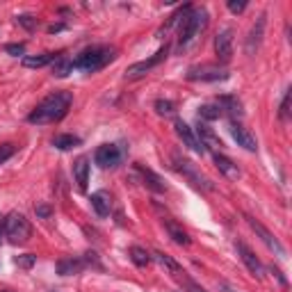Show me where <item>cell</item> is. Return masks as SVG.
<instances>
[{
	"label": "cell",
	"instance_id": "4",
	"mask_svg": "<svg viewBox=\"0 0 292 292\" xmlns=\"http://www.w3.org/2000/svg\"><path fill=\"white\" fill-rule=\"evenodd\" d=\"M3 228H5V235L10 238L12 244H25L32 235L30 222H28L25 215H21V213H12L10 217L3 222Z\"/></svg>",
	"mask_w": 292,
	"mask_h": 292
},
{
	"label": "cell",
	"instance_id": "3",
	"mask_svg": "<svg viewBox=\"0 0 292 292\" xmlns=\"http://www.w3.org/2000/svg\"><path fill=\"white\" fill-rule=\"evenodd\" d=\"M208 23V12L206 10H192L180 23V32H178V48H185L194 41V37L206 28Z\"/></svg>",
	"mask_w": 292,
	"mask_h": 292
},
{
	"label": "cell",
	"instance_id": "30",
	"mask_svg": "<svg viewBox=\"0 0 292 292\" xmlns=\"http://www.w3.org/2000/svg\"><path fill=\"white\" fill-rule=\"evenodd\" d=\"M173 110H176V105H173L171 101H164V99L155 101V112L162 114V117H169V114H173Z\"/></svg>",
	"mask_w": 292,
	"mask_h": 292
},
{
	"label": "cell",
	"instance_id": "10",
	"mask_svg": "<svg viewBox=\"0 0 292 292\" xmlns=\"http://www.w3.org/2000/svg\"><path fill=\"white\" fill-rule=\"evenodd\" d=\"M173 128H176V135H178L180 142H183L187 149H192L197 155L206 153V149H203V144L199 142V137H197V133H194V128H189V126L185 124L183 119H176V121H173Z\"/></svg>",
	"mask_w": 292,
	"mask_h": 292
},
{
	"label": "cell",
	"instance_id": "27",
	"mask_svg": "<svg viewBox=\"0 0 292 292\" xmlns=\"http://www.w3.org/2000/svg\"><path fill=\"white\" fill-rule=\"evenodd\" d=\"M128 253H130V260H133L137 267H146V265L151 262V253L142 247H130Z\"/></svg>",
	"mask_w": 292,
	"mask_h": 292
},
{
	"label": "cell",
	"instance_id": "2",
	"mask_svg": "<svg viewBox=\"0 0 292 292\" xmlns=\"http://www.w3.org/2000/svg\"><path fill=\"white\" fill-rule=\"evenodd\" d=\"M114 57H117V48L112 46H91L73 60V69H80L84 73H96L103 66H108Z\"/></svg>",
	"mask_w": 292,
	"mask_h": 292
},
{
	"label": "cell",
	"instance_id": "20",
	"mask_svg": "<svg viewBox=\"0 0 292 292\" xmlns=\"http://www.w3.org/2000/svg\"><path fill=\"white\" fill-rule=\"evenodd\" d=\"M89 201H91V208L96 210V215H99V217H108L110 210H112V197H110V192H105V189L94 192Z\"/></svg>",
	"mask_w": 292,
	"mask_h": 292
},
{
	"label": "cell",
	"instance_id": "13",
	"mask_svg": "<svg viewBox=\"0 0 292 292\" xmlns=\"http://www.w3.org/2000/svg\"><path fill=\"white\" fill-rule=\"evenodd\" d=\"M231 135H233V139L238 142V146H242L244 151H251V153L258 151V142H256V137H253V133L244 128L242 124L231 121Z\"/></svg>",
	"mask_w": 292,
	"mask_h": 292
},
{
	"label": "cell",
	"instance_id": "24",
	"mask_svg": "<svg viewBox=\"0 0 292 292\" xmlns=\"http://www.w3.org/2000/svg\"><path fill=\"white\" fill-rule=\"evenodd\" d=\"M151 258H155V260L160 262V265H162L164 269H167V272H171V274H176V276H178V274H183V267H180L178 262L173 260L171 256H167V253H162V251H155L153 256Z\"/></svg>",
	"mask_w": 292,
	"mask_h": 292
},
{
	"label": "cell",
	"instance_id": "9",
	"mask_svg": "<svg viewBox=\"0 0 292 292\" xmlns=\"http://www.w3.org/2000/svg\"><path fill=\"white\" fill-rule=\"evenodd\" d=\"M247 224H249V226H251V231L256 233L258 238H260L262 242H265V247H267V249H272V251L276 253V256H285V247H283V244L278 242V240L274 238L272 233H269L267 228L262 226V224L258 222V219H253V217H249V215H247Z\"/></svg>",
	"mask_w": 292,
	"mask_h": 292
},
{
	"label": "cell",
	"instance_id": "38",
	"mask_svg": "<svg viewBox=\"0 0 292 292\" xmlns=\"http://www.w3.org/2000/svg\"><path fill=\"white\" fill-rule=\"evenodd\" d=\"M272 272H274V276H276V278H278V281H281V285H283V287H285V285H287V278H285V276H283V274H281V269L272 267Z\"/></svg>",
	"mask_w": 292,
	"mask_h": 292
},
{
	"label": "cell",
	"instance_id": "18",
	"mask_svg": "<svg viewBox=\"0 0 292 292\" xmlns=\"http://www.w3.org/2000/svg\"><path fill=\"white\" fill-rule=\"evenodd\" d=\"M217 108L222 110V114L224 112L231 114L233 121H235V119H242V114H244L242 101H240L238 96H219V99H217Z\"/></svg>",
	"mask_w": 292,
	"mask_h": 292
},
{
	"label": "cell",
	"instance_id": "40",
	"mask_svg": "<svg viewBox=\"0 0 292 292\" xmlns=\"http://www.w3.org/2000/svg\"><path fill=\"white\" fill-rule=\"evenodd\" d=\"M60 30H64V25H50V28H48L50 35H55V32H60Z\"/></svg>",
	"mask_w": 292,
	"mask_h": 292
},
{
	"label": "cell",
	"instance_id": "11",
	"mask_svg": "<svg viewBox=\"0 0 292 292\" xmlns=\"http://www.w3.org/2000/svg\"><path fill=\"white\" fill-rule=\"evenodd\" d=\"M215 55H217L219 62H231L233 57V30L231 28H224L217 32L215 37Z\"/></svg>",
	"mask_w": 292,
	"mask_h": 292
},
{
	"label": "cell",
	"instance_id": "31",
	"mask_svg": "<svg viewBox=\"0 0 292 292\" xmlns=\"http://www.w3.org/2000/svg\"><path fill=\"white\" fill-rule=\"evenodd\" d=\"M290 99H292V89H287L281 101V110H278V119L281 121H287V117H290Z\"/></svg>",
	"mask_w": 292,
	"mask_h": 292
},
{
	"label": "cell",
	"instance_id": "41",
	"mask_svg": "<svg viewBox=\"0 0 292 292\" xmlns=\"http://www.w3.org/2000/svg\"><path fill=\"white\" fill-rule=\"evenodd\" d=\"M3 233H5V228H3V224H0V240H3Z\"/></svg>",
	"mask_w": 292,
	"mask_h": 292
},
{
	"label": "cell",
	"instance_id": "14",
	"mask_svg": "<svg viewBox=\"0 0 292 292\" xmlns=\"http://www.w3.org/2000/svg\"><path fill=\"white\" fill-rule=\"evenodd\" d=\"M265 25H267V14H260L256 19V23L251 25V30H249V37H247V55H253L258 50L262 41V35H265Z\"/></svg>",
	"mask_w": 292,
	"mask_h": 292
},
{
	"label": "cell",
	"instance_id": "34",
	"mask_svg": "<svg viewBox=\"0 0 292 292\" xmlns=\"http://www.w3.org/2000/svg\"><path fill=\"white\" fill-rule=\"evenodd\" d=\"M35 262H37V256H32V253H23V256L16 258V265H19V267H23V269H30Z\"/></svg>",
	"mask_w": 292,
	"mask_h": 292
},
{
	"label": "cell",
	"instance_id": "36",
	"mask_svg": "<svg viewBox=\"0 0 292 292\" xmlns=\"http://www.w3.org/2000/svg\"><path fill=\"white\" fill-rule=\"evenodd\" d=\"M35 213H37V217H39V219H48L50 215H53V208H50L48 203H37Z\"/></svg>",
	"mask_w": 292,
	"mask_h": 292
},
{
	"label": "cell",
	"instance_id": "33",
	"mask_svg": "<svg viewBox=\"0 0 292 292\" xmlns=\"http://www.w3.org/2000/svg\"><path fill=\"white\" fill-rule=\"evenodd\" d=\"M16 21H19V25H23L28 32H32L37 28V19L30 14H23V16H16Z\"/></svg>",
	"mask_w": 292,
	"mask_h": 292
},
{
	"label": "cell",
	"instance_id": "42",
	"mask_svg": "<svg viewBox=\"0 0 292 292\" xmlns=\"http://www.w3.org/2000/svg\"><path fill=\"white\" fill-rule=\"evenodd\" d=\"M0 292H12V290H0Z\"/></svg>",
	"mask_w": 292,
	"mask_h": 292
},
{
	"label": "cell",
	"instance_id": "16",
	"mask_svg": "<svg viewBox=\"0 0 292 292\" xmlns=\"http://www.w3.org/2000/svg\"><path fill=\"white\" fill-rule=\"evenodd\" d=\"M135 169H137V173L142 176V183L146 185V187L151 189V192H155V194H162V192H167V185L162 183V178H160L158 173L155 171H151V169H146L144 164H135Z\"/></svg>",
	"mask_w": 292,
	"mask_h": 292
},
{
	"label": "cell",
	"instance_id": "5",
	"mask_svg": "<svg viewBox=\"0 0 292 292\" xmlns=\"http://www.w3.org/2000/svg\"><path fill=\"white\" fill-rule=\"evenodd\" d=\"M94 160L99 167L114 169V167H119L121 160H124V151H121L117 144H101L94 153Z\"/></svg>",
	"mask_w": 292,
	"mask_h": 292
},
{
	"label": "cell",
	"instance_id": "15",
	"mask_svg": "<svg viewBox=\"0 0 292 292\" xmlns=\"http://www.w3.org/2000/svg\"><path fill=\"white\" fill-rule=\"evenodd\" d=\"M197 137H199V142L203 144V149H206V151H208V149L222 151V146H224V142L219 139V135L215 133L208 124H199L197 126Z\"/></svg>",
	"mask_w": 292,
	"mask_h": 292
},
{
	"label": "cell",
	"instance_id": "12",
	"mask_svg": "<svg viewBox=\"0 0 292 292\" xmlns=\"http://www.w3.org/2000/svg\"><path fill=\"white\" fill-rule=\"evenodd\" d=\"M235 249H238V253H240V258H242V262L247 265V269L253 274L256 278H262L265 276V265L260 262V258L256 256V253L251 251V249L247 247L244 242H235Z\"/></svg>",
	"mask_w": 292,
	"mask_h": 292
},
{
	"label": "cell",
	"instance_id": "17",
	"mask_svg": "<svg viewBox=\"0 0 292 292\" xmlns=\"http://www.w3.org/2000/svg\"><path fill=\"white\" fill-rule=\"evenodd\" d=\"M213 160H215V167L219 169V171L226 176L228 180H238L242 173H240V167L235 162H233L228 155H224V153H215L213 155Z\"/></svg>",
	"mask_w": 292,
	"mask_h": 292
},
{
	"label": "cell",
	"instance_id": "6",
	"mask_svg": "<svg viewBox=\"0 0 292 292\" xmlns=\"http://www.w3.org/2000/svg\"><path fill=\"white\" fill-rule=\"evenodd\" d=\"M173 167L178 169V171L183 173L185 178H187L189 183H192L197 189H206V192H208V189H213V183H210V180L206 178V176H203V173L199 171V169L194 167L192 162H189V160H180V158H176V164H173Z\"/></svg>",
	"mask_w": 292,
	"mask_h": 292
},
{
	"label": "cell",
	"instance_id": "22",
	"mask_svg": "<svg viewBox=\"0 0 292 292\" xmlns=\"http://www.w3.org/2000/svg\"><path fill=\"white\" fill-rule=\"evenodd\" d=\"M164 228H167L169 238L176 244H180V247H189V244H192V240H189V235L183 231V226H178L173 219H164Z\"/></svg>",
	"mask_w": 292,
	"mask_h": 292
},
{
	"label": "cell",
	"instance_id": "25",
	"mask_svg": "<svg viewBox=\"0 0 292 292\" xmlns=\"http://www.w3.org/2000/svg\"><path fill=\"white\" fill-rule=\"evenodd\" d=\"M53 146L60 151H69L73 146H80V137H75V135H55Z\"/></svg>",
	"mask_w": 292,
	"mask_h": 292
},
{
	"label": "cell",
	"instance_id": "19",
	"mask_svg": "<svg viewBox=\"0 0 292 292\" xmlns=\"http://www.w3.org/2000/svg\"><path fill=\"white\" fill-rule=\"evenodd\" d=\"M73 178L78 183V189L84 192L87 189V183H89V158L87 155H80L73 162Z\"/></svg>",
	"mask_w": 292,
	"mask_h": 292
},
{
	"label": "cell",
	"instance_id": "35",
	"mask_svg": "<svg viewBox=\"0 0 292 292\" xmlns=\"http://www.w3.org/2000/svg\"><path fill=\"white\" fill-rule=\"evenodd\" d=\"M226 7H228V12H233V14H242V12L247 10V0H228Z\"/></svg>",
	"mask_w": 292,
	"mask_h": 292
},
{
	"label": "cell",
	"instance_id": "23",
	"mask_svg": "<svg viewBox=\"0 0 292 292\" xmlns=\"http://www.w3.org/2000/svg\"><path fill=\"white\" fill-rule=\"evenodd\" d=\"M60 55L55 53H41V55H25L23 57V66L25 69H41V66H48L57 60Z\"/></svg>",
	"mask_w": 292,
	"mask_h": 292
},
{
	"label": "cell",
	"instance_id": "7",
	"mask_svg": "<svg viewBox=\"0 0 292 292\" xmlns=\"http://www.w3.org/2000/svg\"><path fill=\"white\" fill-rule=\"evenodd\" d=\"M167 46L164 48H160L158 53L153 55V57H149V60H142V62H135V64H130L128 69H126V78L128 80H137V78H142V75H146L151 69H155V66L160 64V62L167 57Z\"/></svg>",
	"mask_w": 292,
	"mask_h": 292
},
{
	"label": "cell",
	"instance_id": "32",
	"mask_svg": "<svg viewBox=\"0 0 292 292\" xmlns=\"http://www.w3.org/2000/svg\"><path fill=\"white\" fill-rule=\"evenodd\" d=\"M14 153H16V146H14V144H10V142H7V144H0V164L7 162V160H10Z\"/></svg>",
	"mask_w": 292,
	"mask_h": 292
},
{
	"label": "cell",
	"instance_id": "28",
	"mask_svg": "<svg viewBox=\"0 0 292 292\" xmlns=\"http://www.w3.org/2000/svg\"><path fill=\"white\" fill-rule=\"evenodd\" d=\"M222 117V110L217 105H201L199 108V119H206V121H215Z\"/></svg>",
	"mask_w": 292,
	"mask_h": 292
},
{
	"label": "cell",
	"instance_id": "26",
	"mask_svg": "<svg viewBox=\"0 0 292 292\" xmlns=\"http://www.w3.org/2000/svg\"><path fill=\"white\" fill-rule=\"evenodd\" d=\"M71 71H73V62L66 60V57H62V55L53 62V75L55 78H66Z\"/></svg>",
	"mask_w": 292,
	"mask_h": 292
},
{
	"label": "cell",
	"instance_id": "21",
	"mask_svg": "<svg viewBox=\"0 0 292 292\" xmlns=\"http://www.w3.org/2000/svg\"><path fill=\"white\" fill-rule=\"evenodd\" d=\"M84 267V260H80V258H62L60 262H57V274L60 276H73V274H80Z\"/></svg>",
	"mask_w": 292,
	"mask_h": 292
},
{
	"label": "cell",
	"instance_id": "8",
	"mask_svg": "<svg viewBox=\"0 0 292 292\" xmlns=\"http://www.w3.org/2000/svg\"><path fill=\"white\" fill-rule=\"evenodd\" d=\"M228 73L213 64H201V66H192L187 71V80H201V82H217V80H226Z\"/></svg>",
	"mask_w": 292,
	"mask_h": 292
},
{
	"label": "cell",
	"instance_id": "29",
	"mask_svg": "<svg viewBox=\"0 0 292 292\" xmlns=\"http://www.w3.org/2000/svg\"><path fill=\"white\" fill-rule=\"evenodd\" d=\"M178 281H180V285H183V290H185V292H208L206 287H201L199 283H194L189 276H185V272H183V276L178 274Z\"/></svg>",
	"mask_w": 292,
	"mask_h": 292
},
{
	"label": "cell",
	"instance_id": "1",
	"mask_svg": "<svg viewBox=\"0 0 292 292\" xmlns=\"http://www.w3.org/2000/svg\"><path fill=\"white\" fill-rule=\"evenodd\" d=\"M71 103H73V94L71 91H55V94L46 96L30 114H28V121L37 126H44V124H55L66 117L69 112Z\"/></svg>",
	"mask_w": 292,
	"mask_h": 292
},
{
	"label": "cell",
	"instance_id": "39",
	"mask_svg": "<svg viewBox=\"0 0 292 292\" xmlns=\"http://www.w3.org/2000/svg\"><path fill=\"white\" fill-rule=\"evenodd\" d=\"M219 292H240V290H235L233 285H228V283H219Z\"/></svg>",
	"mask_w": 292,
	"mask_h": 292
},
{
	"label": "cell",
	"instance_id": "37",
	"mask_svg": "<svg viewBox=\"0 0 292 292\" xmlns=\"http://www.w3.org/2000/svg\"><path fill=\"white\" fill-rule=\"evenodd\" d=\"M5 53L7 55H14V57H19V55H25V44H7L5 46Z\"/></svg>",
	"mask_w": 292,
	"mask_h": 292
}]
</instances>
